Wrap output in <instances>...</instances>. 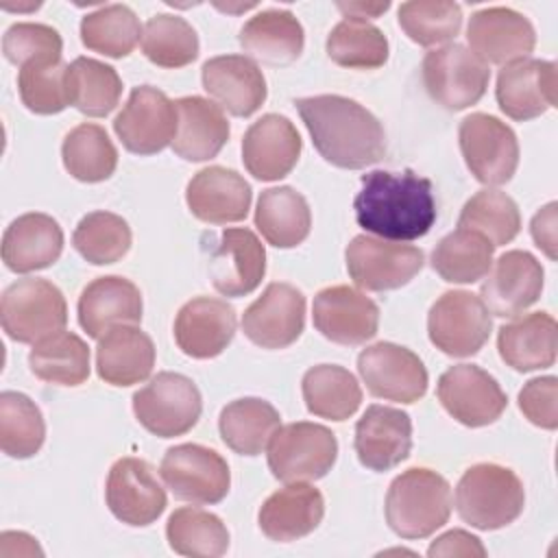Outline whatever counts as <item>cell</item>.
Instances as JSON below:
<instances>
[{
  "instance_id": "cell-1",
  "label": "cell",
  "mask_w": 558,
  "mask_h": 558,
  "mask_svg": "<svg viewBox=\"0 0 558 558\" xmlns=\"http://www.w3.org/2000/svg\"><path fill=\"white\" fill-rule=\"evenodd\" d=\"M357 225L384 240H418L436 222L432 181L405 168L401 172L373 170L362 177L353 198Z\"/></svg>"
},
{
  "instance_id": "cell-2",
  "label": "cell",
  "mask_w": 558,
  "mask_h": 558,
  "mask_svg": "<svg viewBox=\"0 0 558 558\" xmlns=\"http://www.w3.org/2000/svg\"><path fill=\"white\" fill-rule=\"evenodd\" d=\"M294 105L312 135L314 148L331 166L362 170L384 159V126L357 100L338 94H320L299 98Z\"/></svg>"
},
{
  "instance_id": "cell-3",
  "label": "cell",
  "mask_w": 558,
  "mask_h": 558,
  "mask_svg": "<svg viewBox=\"0 0 558 558\" xmlns=\"http://www.w3.org/2000/svg\"><path fill=\"white\" fill-rule=\"evenodd\" d=\"M453 508L449 482L425 466L403 471L386 493V523L401 538H427L440 530Z\"/></svg>"
},
{
  "instance_id": "cell-4",
  "label": "cell",
  "mask_w": 558,
  "mask_h": 558,
  "mask_svg": "<svg viewBox=\"0 0 558 558\" xmlns=\"http://www.w3.org/2000/svg\"><path fill=\"white\" fill-rule=\"evenodd\" d=\"M525 506L521 477L501 464L469 466L456 486V510L475 530H499L519 519Z\"/></svg>"
},
{
  "instance_id": "cell-5",
  "label": "cell",
  "mask_w": 558,
  "mask_h": 558,
  "mask_svg": "<svg viewBox=\"0 0 558 558\" xmlns=\"http://www.w3.org/2000/svg\"><path fill=\"white\" fill-rule=\"evenodd\" d=\"M0 320L11 340L35 344L65 327L68 303L63 292L48 279H17L2 292Z\"/></svg>"
},
{
  "instance_id": "cell-6",
  "label": "cell",
  "mask_w": 558,
  "mask_h": 558,
  "mask_svg": "<svg viewBox=\"0 0 558 558\" xmlns=\"http://www.w3.org/2000/svg\"><path fill=\"white\" fill-rule=\"evenodd\" d=\"M266 449L270 473L286 484L320 480L331 471L338 458L336 434L310 421L279 427Z\"/></svg>"
},
{
  "instance_id": "cell-7",
  "label": "cell",
  "mask_w": 558,
  "mask_h": 558,
  "mask_svg": "<svg viewBox=\"0 0 558 558\" xmlns=\"http://www.w3.org/2000/svg\"><path fill=\"white\" fill-rule=\"evenodd\" d=\"M203 399L196 384L181 373H157L133 395V412L144 429L159 438L187 434L201 418Z\"/></svg>"
},
{
  "instance_id": "cell-8",
  "label": "cell",
  "mask_w": 558,
  "mask_h": 558,
  "mask_svg": "<svg viewBox=\"0 0 558 558\" xmlns=\"http://www.w3.org/2000/svg\"><path fill=\"white\" fill-rule=\"evenodd\" d=\"M423 85L434 102L449 111H462L486 94L490 70L462 44L429 50L421 65Z\"/></svg>"
},
{
  "instance_id": "cell-9",
  "label": "cell",
  "mask_w": 558,
  "mask_h": 558,
  "mask_svg": "<svg viewBox=\"0 0 558 558\" xmlns=\"http://www.w3.org/2000/svg\"><path fill=\"white\" fill-rule=\"evenodd\" d=\"M493 329L484 301L466 290H449L427 314V333L436 349L451 357H471L488 342Z\"/></svg>"
},
{
  "instance_id": "cell-10",
  "label": "cell",
  "mask_w": 558,
  "mask_h": 558,
  "mask_svg": "<svg viewBox=\"0 0 558 558\" xmlns=\"http://www.w3.org/2000/svg\"><path fill=\"white\" fill-rule=\"evenodd\" d=\"M159 475L177 499L203 506L222 501L231 486L227 460L196 442L170 447L161 458Z\"/></svg>"
},
{
  "instance_id": "cell-11",
  "label": "cell",
  "mask_w": 558,
  "mask_h": 558,
  "mask_svg": "<svg viewBox=\"0 0 558 558\" xmlns=\"http://www.w3.org/2000/svg\"><path fill=\"white\" fill-rule=\"evenodd\" d=\"M460 150L471 174L484 185H504L519 166L514 131L495 116L471 113L458 129Z\"/></svg>"
},
{
  "instance_id": "cell-12",
  "label": "cell",
  "mask_w": 558,
  "mask_h": 558,
  "mask_svg": "<svg viewBox=\"0 0 558 558\" xmlns=\"http://www.w3.org/2000/svg\"><path fill=\"white\" fill-rule=\"evenodd\" d=\"M344 257L353 283L368 292L397 290L410 283L425 264V255L418 246L395 244L373 235H355Z\"/></svg>"
},
{
  "instance_id": "cell-13",
  "label": "cell",
  "mask_w": 558,
  "mask_h": 558,
  "mask_svg": "<svg viewBox=\"0 0 558 558\" xmlns=\"http://www.w3.org/2000/svg\"><path fill=\"white\" fill-rule=\"evenodd\" d=\"M357 373L366 390L377 399L414 403L427 392L425 364L414 351L395 342H377L362 349Z\"/></svg>"
},
{
  "instance_id": "cell-14",
  "label": "cell",
  "mask_w": 558,
  "mask_h": 558,
  "mask_svg": "<svg viewBox=\"0 0 558 558\" xmlns=\"http://www.w3.org/2000/svg\"><path fill=\"white\" fill-rule=\"evenodd\" d=\"M436 395L447 414L466 427L495 423L508 405V397L497 379L477 364L449 366L438 377Z\"/></svg>"
},
{
  "instance_id": "cell-15",
  "label": "cell",
  "mask_w": 558,
  "mask_h": 558,
  "mask_svg": "<svg viewBox=\"0 0 558 558\" xmlns=\"http://www.w3.org/2000/svg\"><path fill=\"white\" fill-rule=\"evenodd\" d=\"M113 131L133 155H157L177 133V105L157 87L140 85L113 120Z\"/></svg>"
},
{
  "instance_id": "cell-16",
  "label": "cell",
  "mask_w": 558,
  "mask_h": 558,
  "mask_svg": "<svg viewBox=\"0 0 558 558\" xmlns=\"http://www.w3.org/2000/svg\"><path fill=\"white\" fill-rule=\"evenodd\" d=\"M105 499L111 514L133 527L155 523L166 510V490L153 466L142 458H120L111 464L105 486Z\"/></svg>"
},
{
  "instance_id": "cell-17",
  "label": "cell",
  "mask_w": 558,
  "mask_h": 558,
  "mask_svg": "<svg viewBox=\"0 0 558 558\" xmlns=\"http://www.w3.org/2000/svg\"><path fill=\"white\" fill-rule=\"evenodd\" d=\"M305 327V296L281 281L266 286L242 314L244 336L262 349H286L299 340Z\"/></svg>"
},
{
  "instance_id": "cell-18",
  "label": "cell",
  "mask_w": 558,
  "mask_h": 558,
  "mask_svg": "<svg viewBox=\"0 0 558 558\" xmlns=\"http://www.w3.org/2000/svg\"><path fill=\"white\" fill-rule=\"evenodd\" d=\"M466 41L471 52L486 65H508L530 57L536 46V33L523 13L510 7H486L471 15Z\"/></svg>"
},
{
  "instance_id": "cell-19",
  "label": "cell",
  "mask_w": 558,
  "mask_h": 558,
  "mask_svg": "<svg viewBox=\"0 0 558 558\" xmlns=\"http://www.w3.org/2000/svg\"><path fill=\"white\" fill-rule=\"evenodd\" d=\"M314 327L327 340L357 347L375 338L379 329V307L351 286H329L314 296Z\"/></svg>"
},
{
  "instance_id": "cell-20",
  "label": "cell",
  "mask_w": 558,
  "mask_h": 558,
  "mask_svg": "<svg viewBox=\"0 0 558 558\" xmlns=\"http://www.w3.org/2000/svg\"><path fill=\"white\" fill-rule=\"evenodd\" d=\"M543 266L527 251H506L486 272L482 301L499 318H514L534 305L543 292Z\"/></svg>"
},
{
  "instance_id": "cell-21",
  "label": "cell",
  "mask_w": 558,
  "mask_h": 558,
  "mask_svg": "<svg viewBox=\"0 0 558 558\" xmlns=\"http://www.w3.org/2000/svg\"><path fill=\"white\" fill-rule=\"evenodd\" d=\"M556 63L527 57L504 65L497 76L495 98L508 118L525 122L556 107Z\"/></svg>"
},
{
  "instance_id": "cell-22",
  "label": "cell",
  "mask_w": 558,
  "mask_h": 558,
  "mask_svg": "<svg viewBox=\"0 0 558 558\" xmlns=\"http://www.w3.org/2000/svg\"><path fill=\"white\" fill-rule=\"evenodd\" d=\"M301 135L296 126L279 113L255 120L242 137V161L257 181H279L292 172L301 157Z\"/></svg>"
},
{
  "instance_id": "cell-23",
  "label": "cell",
  "mask_w": 558,
  "mask_h": 558,
  "mask_svg": "<svg viewBox=\"0 0 558 558\" xmlns=\"http://www.w3.org/2000/svg\"><path fill=\"white\" fill-rule=\"evenodd\" d=\"M201 81L209 98L235 118L253 116L268 94L259 65L246 54L207 59L201 70Z\"/></svg>"
},
{
  "instance_id": "cell-24",
  "label": "cell",
  "mask_w": 558,
  "mask_h": 558,
  "mask_svg": "<svg viewBox=\"0 0 558 558\" xmlns=\"http://www.w3.org/2000/svg\"><path fill=\"white\" fill-rule=\"evenodd\" d=\"M353 447L357 460L368 471H390L401 464L412 449V421L408 412L390 405H368L355 423Z\"/></svg>"
},
{
  "instance_id": "cell-25",
  "label": "cell",
  "mask_w": 558,
  "mask_h": 558,
  "mask_svg": "<svg viewBox=\"0 0 558 558\" xmlns=\"http://www.w3.org/2000/svg\"><path fill=\"white\" fill-rule=\"evenodd\" d=\"M266 275V251L244 227L225 229L209 257V279L222 296L251 294Z\"/></svg>"
},
{
  "instance_id": "cell-26",
  "label": "cell",
  "mask_w": 558,
  "mask_h": 558,
  "mask_svg": "<svg viewBox=\"0 0 558 558\" xmlns=\"http://www.w3.org/2000/svg\"><path fill=\"white\" fill-rule=\"evenodd\" d=\"M235 336V310L214 296H194L174 318L177 347L194 357L209 360L220 355Z\"/></svg>"
},
{
  "instance_id": "cell-27",
  "label": "cell",
  "mask_w": 558,
  "mask_h": 558,
  "mask_svg": "<svg viewBox=\"0 0 558 558\" xmlns=\"http://www.w3.org/2000/svg\"><path fill=\"white\" fill-rule=\"evenodd\" d=\"M78 325L89 338H102L120 325H137L142 320V292L124 277L107 275L87 283L78 296Z\"/></svg>"
},
{
  "instance_id": "cell-28",
  "label": "cell",
  "mask_w": 558,
  "mask_h": 558,
  "mask_svg": "<svg viewBox=\"0 0 558 558\" xmlns=\"http://www.w3.org/2000/svg\"><path fill=\"white\" fill-rule=\"evenodd\" d=\"M185 203L192 216L203 222H240L251 209V185L231 168L209 166L190 179Z\"/></svg>"
},
{
  "instance_id": "cell-29",
  "label": "cell",
  "mask_w": 558,
  "mask_h": 558,
  "mask_svg": "<svg viewBox=\"0 0 558 558\" xmlns=\"http://www.w3.org/2000/svg\"><path fill=\"white\" fill-rule=\"evenodd\" d=\"M63 251V229L41 211L17 216L2 235V262L11 272L26 275L52 266Z\"/></svg>"
},
{
  "instance_id": "cell-30",
  "label": "cell",
  "mask_w": 558,
  "mask_h": 558,
  "mask_svg": "<svg viewBox=\"0 0 558 558\" xmlns=\"http://www.w3.org/2000/svg\"><path fill=\"white\" fill-rule=\"evenodd\" d=\"M325 514V499L318 488L290 482L275 490L259 508V530L275 543H292L312 534Z\"/></svg>"
},
{
  "instance_id": "cell-31",
  "label": "cell",
  "mask_w": 558,
  "mask_h": 558,
  "mask_svg": "<svg viewBox=\"0 0 558 558\" xmlns=\"http://www.w3.org/2000/svg\"><path fill=\"white\" fill-rule=\"evenodd\" d=\"M248 59L281 68L294 63L305 46V33L292 11L266 9L255 13L238 35Z\"/></svg>"
},
{
  "instance_id": "cell-32",
  "label": "cell",
  "mask_w": 558,
  "mask_h": 558,
  "mask_svg": "<svg viewBox=\"0 0 558 558\" xmlns=\"http://www.w3.org/2000/svg\"><path fill=\"white\" fill-rule=\"evenodd\" d=\"M177 105L172 150L185 161H209L229 142V120L222 109L203 96H183Z\"/></svg>"
},
{
  "instance_id": "cell-33",
  "label": "cell",
  "mask_w": 558,
  "mask_h": 558,
  "mask_svg": "<svg viewBox=\"0 0 558 558\" xmlns=\"http://www.w3.org/2000/svg\"><path fill=\"white\" fill-rule=\"evenodd\" d=\"M155 366V344L148 333L135 325H120L98 338L96 371L98 377L118 388L148 379Z\"/></svg>"
},
{
  "instance_id": "cell-34",
  "label": "cell",
  "mask_w": 558,
  "mask_h": 558,
  "mask_svg": "<svg viewBox=\"0 0 558 558\" xmlns=\"http://www.w3.org/2000/svg\"><path fill=\"white\" fill-rule=\"evenodd\" d=\"M556 320L547 312L514 318L499 329V357L519 373L549 368L556 362Z\"/></svg>"
},
{
  "instance_id": "cell-35",
  "label": "cell",
  "mask_w": 558,
  "mask_h": 558,
  "mask_svg": "<svg viewBox=\"0 0 558 558\" xmlns=\"http://www.w3.org/2000/svg\"><path fill=\"white\" fill-rule=\"evenodd\" d=\"M255 227L268 244L294 248L310 235L312 211L305 196L294 187H268L257 198Z\"/></svg>"
},
{
  "instance_id": "cell-36",
  "label": "cell",
  "mask_w": 558,
  "mask_h": 558,
  "mask_svg": "<svg viewBox=\"0 0 558 558\" xmlns=\"http://www.w3.org/2000/svg\"><path fill=\"white\" fill-rule=\"evenodd\" d=\"M279 427L281 416L277 408L257 397L227 403L218 418L222 442L240 456H259Z\"/></svg>"
},
{
  "instance_id": "cell-37",
  "label": "cell",
  "mask_w": 558,
  "mask_h": 558,
  "mask_svg": "<svg viewBox=\"0 0 558 558\" xmlns=\"http://www.w3.org/2000/svg\"><path fill=\"white\" fill-rule=\"evenodd\" d=\"M301 390L307 410L327 421H347L362 403L355 375L338 364H318L305 371Z\"/></svg>"
},
{
  "instance_id": "cell-38",
  "label": "cell",
  "mask_w": 558,
  "mask_h": 558,
  "mask_svg": "<svg viewBox=\"0 0 558 558\" xmlns=\"http://www.w3.org/2000/svg\"><path fill=\"white\" fill-rule=\"evenodd\" d=\"M31 373L48 384L81 386L89 377V347L72 331H54L33 344Z\"/></svg>"
},
{
  "instance_id": "cell-39",
  "label": "cell",
  "mask_w": 558,
  "mask_h": 558,
  "mask_svg": "<svg viewBox=\"0 0 558 558\" xmlns=\"http://www.w3.org/2000/svg\"><path fill=\"white\" fill-rule=\"evenodd\" d=\"M493 253L495 246L484 235L458 227L436 244L432 268L447 283H475L490 270Z\"/></svg>"
},
{
  "instance_id": "cell-40",
  "label": "cell",
  "mask_w": 558,
  "mask_h": 558,
  "mask_svg": "<svg viewBox=\"0 0 558 558\" xmlns=\"http://www.w3.org/2000/svg\"><path fill=\"white\" fill-rule=\"evenodd\" d=\"M63 168L83 183L107 181L118 166V150L107 131L85 122L74 126L61 144Z\"/></svg>"
},
{
  "instance_id": "cell-41",
  "label": "cell",
  "mask_w": 558,
  "mask_h": 558,
  "mask_svg": "<svg viewBox=\"0 0 558 558\" xmlns=\"http://www.w3.org/2000/svg\"><path fill=\"white\" fill-rule=\"evenodd\" d=\"M68 89L74 109L89 118H105L120 102L122 81L116 68L92 57H78L68 63Z\"/></svg>"
},
{
  "instance_id": "cell-42",
  "label": "cell",
  "mask_w": 558,
  "mask_h": 558,
  "mask_svg": "<svg viewBox=\"0 0 558 558\" xmlns=\"http://www.w3.org/2000/svg\"><path fill=\"white\" fill-rule=\"evenodd\" d=\"M166 538L172 551L192 558H218L229 549V530L222 519L192 506L170 514Z\"/></svg>"
},
{
  "instance_id": "cell-43",
  "label": "cell",
  "mask_w": 558,
  "mask_h": 558,
  "mask_svg": "<svg viewBox=\"0 0 558 558\" xmlns=\"http://www.w3.org/2000/svg\"><path fill=\"white\" fill-rule=\"evenodd\" d=\"M142 24L126 4H105L81 20V41L87 50L122 59L142 39Z\"/></svg>"
},
{
  "instance_id": "cell-44",
  "label": "cell",
  "mask_w": 558,
  "mask_h": 558,
  "mask_svg": "<svg viewBox=\"0 0 558 558\" xmlns=\"http://www.w3.org/2000/svg\"><path fill=\"white\" fill-rule=\"evenodd\" d=\"M327 57L349 70H375L388 61V39L371 22L344 17L327 35Z\"/></svg>"
},
{
  "instance_id": "cell-45",
  "label": "cell",
  "mask_w": 558,
  "mask_h": 558,
  "mask_svg": "<svg viewBox=\"0 0 558 558\" xmlns=\"http://www.w3.org/2000/svg\"><path fill=\"white\" fill-rule=\"evenodd\" d=\"M46 440V423L37 403L24 392L0 395V447L9 458H33Z\"/></svg>"
},
{
  "instance_id": "cell-46",
  "label": "cell",
  "mask_w": 558,
  "mask_h": 558,
  "mask_svg": "<svg viewBox=\"0 0 558 558\" xmlns=\"http://www.w3.org/2000/svg\"><path fill=\"white\" fill-rule=\"evenodd\" d=\"M131 242L133 233L129 222L111 211L85 214L72 233L76 253L94 266L120 262L129 253Z\"/></svg>"
},
{
  "instance_id": "cell-47",
  "label": "cell",
  "mask_w": 558,
  "mask_h": 558,
  "mask_svg": "<svg viewBox=\"0 0 558 558\" xmlns=\"http://www.w3.org/2000/svg\"><path fill=\"white\" fill-rule=\"evenodd\" d=\"M458 227L484 235L493 246L512 242L521 231L517 203L501 190H480L462 207Z\"/></svg>"
},
{
  "instance_id": "cell-48",
  "label": "cell",
  "mask_w": 558,
  "mask_h": 558,
  "mask_svg": "<svg viewBox=\"0 0 558 558\" xmlns=\"http://www.w3.org/2000/svg\"><path fill=\"white\" fill-rule=\"evenodd\" d=\"M142 52L159 68H183L198 57V35L183 17L157 13L144 24Z\"/></svg>"
},
{
  "instance_id": "cell-49",
  "label": "cell",
  "mask_w": 558,
  "mask_h": 558,
  "mask_svg": "<svg viewBox=\"0 0 558 558\" xmlns=\"http://www.w3.org/2000/svg\"><path fill=\"white\" fill-rule=\"evenodd\" d=\"M401 31L418 46L432 48L451 41L462 26V9L449 0H412L399 4Z\"/></svg>"
},
{
  "instance_id": "cell-50",
  "label": "cell",
  "mask_w": 558,
  "mask_h": 558,
  "mask_svg": "<svg viewBox=\"0 0 558 558\" xmlns=\"http://www.w3.org/2000/svg\"><path fill=\"white\" fill-rule=\"evenodd\" d=\"M17 92L22 105L39 116H52L70 105L68 63L44 61L20 68Z\"/></svg>"
},
{
  "instance_id": "cell-51",
  "label": "cell",
  "mask_w": 558,
  "mask_h": 558,
  "mask_svg": "<svg viewBox=\"0 0 558 558\" xmlns=\"http://www.w3.org/2000/svg\"><path fill=\"white\" fill-rule=\"evenodd\" d=\"M63 39L57 28L37 22H17L2 37V54L13 65L61 61Z\"/></svg>"
},
{
  "instance_id": "cell-52",
  "label": "cell",
  "mask_w": 558,
  "mask_h": 558,
  "mask_svg": "<svg viewBox=\"0 0 558 558\" xmlns=\"http://www.w3.org/2000/svg\"><path fill=\"white\" fill-rule=\"evenodd\" d=\"M519 410L532 425L549 432L556 429L558 427V379L554 375L530 379L519 392Z\"/></svg>"
},
{
  "instance_id": "cell-53",
  "label": "cell",
  "mask_w": 558,
  "mask_h": 558,
  "mask_svg": "<svg viewBox=\"0 0 558 558\" xmlns=\"http://www.w3.org/2000/svg\"><path fill=\"white\" fill-rule=\"evenodd\" d=\"M427 556H486V547L477 536L464 530H449L429 545Z\"/></svg>"
},
{
  "instance_id": "cell-54",
  "label": "cell",
  "mask_w": 558,
  "mask_h": 558,
  "mask_svg": "<svg viewBox=\"0 0 558 558\" xmlns=\"http://www.w3.org/2000/svg\"><path fill=\"white\" fill-rule=\"evenodd\" d=\"M556 203H547L541 211H536V216L532 218L530 231L532 238L536 242V246L549 257L556 259Z\"/></svg>"
},
{
  "instance_id": "cell-55",
  "label": "cell",
  "mask_w": 558,
  "mask_h": 558,
  "mask_svg": "<svg viewBox=\"0 0 558 558\" xmlns=\"http://www.w3.org/2000/svg\"><path fill=\"white\" fill-rule=\"evenodd\" d=\"M17 543H13V536L9 532L0 534V554L2 556H41L44 551L39 549L37 541L28 536L26 532H15Z\"/></svg>"
},
{
  "instance_id": "cell-56",
  "label": "cell",
  "mask_w": 558,
  "mask_h": 558,
  "mask_svg": "<svg viewBox=\"0 0 558 558\" xmlns=\"http://www.w3.org/2000/svg\"><path fill=\"white\" fill-rule=\"evenodd\" d=\"M336 7L344 13V17H360V20H364V17L381 15L384 11H388L390 2H338Z\"/></svg>"
}]
</instances>
